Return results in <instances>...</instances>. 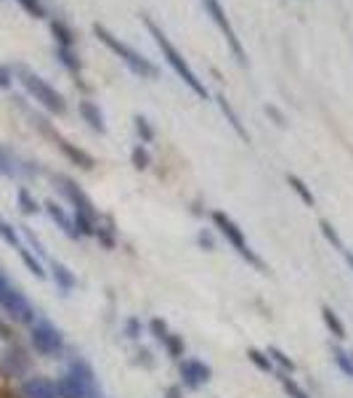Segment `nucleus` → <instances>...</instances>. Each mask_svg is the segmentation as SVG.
Here are the masks:
<instances>
[{
    "mask_svg": "<svg viewBox=\"0 0 353 398\" xmlns=\"http://www.w3.org/2000/svg\"><path fill=\"white\" fill-rule=\"evenodd\" d=\"M141 22H144V27L149 30V35L155 37L157 48L162 51V59H165L167 64H170V69H173L178 78L184 80V83H186L194 96H199V99H208L210 93H208V88H205V83H202V80L197 78V72H194V69L189 66L186 59L178 54V48H176L173 43H170V37H167V35L162 32L160 27H157L155 19H152V16H146V13H141Z\"/></svg>",
    "mask_w": 353,
    "mask_h": 398,
    "instance_id": "1",
    "label": "nucleus"
},
{
    "mask_svg": "<svg viewBox=\"0 0 353 398\" xmlns=\"http://www.w3.org/2000/svg\"><path fill=\"white\" fill-rule=\"evenodd\" d=\"M93 35H96L101 43L109 48L112 54L120 56L122 61L128 64V69H131L133 75H138V78H152V80L160 75V69H157V66L152 64L146 56H141L136 48H131L128 43H122L120 37H114V35H112L104 24H93Z\"/></svg>",
    "mask_w": 353,
    "mask_h": 398,
    "instance_id": "2",
    "label": "nucleus"
},
{
    "mask_svg": "<svg viewBox=\"0 0 353 398\" xmlns=\"http://www.w3.org/2000/svg\"><path fill=\"white\" fill-rule=\"evenodd\" d=\"M56 390H59V398H96L93 369L85 361H75L69 366V372L59 377Z\"/></svg>",
    "mask_w": 353,
    "mask_h": 398,
    "instance_id": "3",
    "label": "nucleus"
},
{
    "mask_svg": "<svg viewBox=\"0 0 353 398\" xmlns=\"http://www.w3.org/2000/svg\"><path fill=\"white\" fill-rule=\"evenodd\" d=\"M16 72H19V78H22L24 88H27L35 96V101H40L45 109L54 111V114H64V111H66V101H64V96H61L59 90L51 88V85H48L43 78H37L35 72L24 69V66H19Z\"/></svg>",
    "mask_w": 353,
    "mask_h": 398,
    "instance_id": "4",
    "label": "nucleus"
},
{
    "mask_svg": "<svg viewBox=\"0 0 353 398\" xmlns=\"http://www.w3.org/2000/svg\"><path fill=\"white\" fill-rule=\"evenodd\" d=\"M213 223H215V229H218V231H221L223 236H226V242L232 244L234 250L242 255L247 263L255 265L258 271H265L263 260H261V258H258V255H255L253 250H250V244H247V239H244L242 229H239V226H237V223H234L232 218L226 215V212H221V210L213 212Z\"/></svg>",
    "mask_w": 353,
    "mask_h": 398,
    "instance_id": "5",
    "label": "nucleus"
},
{
    "mask_svg": "<svg viewBox=\"0 0 353 398\" xmlns=\"http://www.w3.org/2000/svg\"><path fill=\"white\" fill-rule=\"evenodd\" d=\"M202 6H205V11L210 13V19L218 24V30H221V35L226 37L229 48H232L234 59L244 66L247 64V54H244V48H242V43H239V37H237V32H234L232 22L226 19V11H223L221 0H202Z\"/></svg>",
    "mask_w": 353,
    "mask_h": 398,
    "instance_id": "6",
    "label": "nucleus"
},
{
    "mask_svg": "<svg viewBox=\"0 0 353 398\" xmlns=\"http://www.w3.org/2000/svg\"><path fill=\"white\" fill-rule=\"evenodd\" d=\"M0 306L6 308V313L11 316L13 321H22V324H30L32 321V306L24 300L22 292H16L11 287V282L3 277V271H0Z\"/></svg>",
    "mask_w": 353,
    "mask_h": 398,
    "instance_id": "7",
    "label": "nucleus"
},
{
    "mask_svg": "<svg viewBox=\"0 0 353 398\" xmlns=\"http://www.w3.org/2000/svg\"><path fill=\"white\" fill-rule=\"evenodd\" d=\"M30 337H32V345L37 354L43 356H59L64 351V340H61V334L56 327H51L48 321H37L30 332Z\"/></svg>",
    "mask_w": 353,
    "mask_h": 398,
    "instance_id": "8",
    "label": "nucleus"
},
{
    "mask_svg": "<svg viewBox=\"0 0 353 398\" xmlns=\"http://www.w3.org/2000/svg\"><path fill=\"white\" fill-rule=\"evenodd\" d=\"M56 183H61V191H64L66 197H69V202L75 205V212H85V215H90V218H96L93 202L83 194V188H80L75 181H69L66 176H56Z\"/></svg>",
    "mask_w": 353,
    "mask_h": 398,
    "instance_id": "9",
    "label": "nucleus"
},
{
    "mask_svg": "<svg viewBox=\"0 0 353 398\" xmlns=\"http://www.w3.org/2000/svg\"><path fill=\"white\" fill-rule=\"evenodd\" d=\"M181 377L189 387H199L210 380V366L197 361V358H189V361H181Z\"/></svg>",
    "mask_w": 353,
    "mask_h": 398,
    "instance_id": "10",
    "label": "nucleus"
},
{
    "mask_svg": "<svg viewBox=\"0 0 353 398\" xmlns=\"http://www.w3.org/2000/svg\"><path fill=\"white\" fill-rule=\"evenodd\" d=\"M22 396L24 398H59V390L51 380L45 377H30L22 385Z\"/></svg>",
    "mask_w": 353,
    "mask_h": 398,
    "instance_id": "11",
    "label": "nucleus"
},
{
    "mask_svg": "<svg viewBox=\"0 0 353 398\" xmlns=\"http://www.w3.org/2000/svg\"><path fill=\"white\" fill-rule=\"evenodd\" d=\"M78 111H80V117L83 120L88 122V128L90 131H96V133H107V122H104V114H101V109L93 104V101H88V99H83L78 104Z\"/></svg>",
    "mask_w": 353,
    "mask_h": 398,
    "instance_id": "12",
    "label": "nucleus"
},
{
    "mask_svg": "<svg viewBox=\"0 0 353 398\" xmlns=\"http://www.w3.org/2000/svg\"><path fill=\"white\" fill-rule=\"evenodd\" d=\"M56 144H59V149H61V152H64V155L69 157V159H72L75 165H80L83 170H93V165H96V162H93V157L85 155L83 149H78V146H72V144H66L64 138H59V135H56Z\"/></svg>",
    "mask_w": 353,
    "mask_h": 398,
    "instance_id": "13",
    "label": "nucleus"
},
{
    "mask_svg": "<svg viewBox=\"0 0 353 398\" xmlns=\"http://www.w3.org/2000/svg\"><path fill=\"white\" fill-rule=\"evenodd\" d=\"M45 210H48V215L54 218L56 223H59V229H64L66 236H72V239H78V231H75V221L66 215L56 202H45Z\"/></svg>",
    "mask_w": 353,
    "mask_h": 398,
    "instance_id": "14",
    "label": "nucleus"
},
{
    "mask_svg": "<svg viewBox=\"0 0 353 398\" xmlns=\"http://www.w3.org/2000/svg\"><path fill=\"white\" fill-rule=\"evenodd\" d=\"M51 32H54L56 43L61 48H75V32L69 30V24H64L61 19H54L51 22Z\"/></svg>",
    "mask_w": 353,
    "mask_h": 398,
    "instance_id": "15",
    "label": "nucleus"
},
{
    "mask_svg": "<svg viewBox=\"0 0 353 398\" xmlns=\"http://www.w3.org/2000/svg\"><path fill=\"white\" fill-rule=\"evenodd\" d=\"M56 59L61 61V66L64 69H69L72 75H78L80 69H83V64H80V59H78V54H75V48H56Z\"/></svg>",
    "mask_w": 353,
    "mask_h": 398,
    "instance_id": "16",
    "label": "nucleus"
},
{
    "mask_svg": "<svg viewBox=\"0 0 353 398\" xmlns=\"http://www.w3.org/2000/svg\"><path fill=\"white\" fill-rule=\"evenodd\" d=\"M321 316H324V324H327V330L337 337V340H342L345 337V327H342V321H340V316L335 313V310L330 308V306H324L321 308Z\"/></svg>",
    "mask_w": 353,
    "mask_h": 398,
    "instance_id": "17",
    "label": "nucleus"
},
{
    "mask_svg": "<svg viewBox=\"0 0 353 398\" xmlns=\"http://www.w3.org/2000/svg\"><path fill=\"white\" fill-rule=\"evenodd\" d=\"M218 104H221V111H223V114H226V117H229V122H232V128H234V131L239 133V135H242L244 141H247L250 135H247V131H244V128H242V120H239V114H237V111L232 109V104H229V101L223 99V96H218Z\"/></svg>",
    "mask_w": 353,
    "mask_h": 398,
    "instance_id": "18",
    "label": "nucleus"
},
{
    "mask_svg": "<svg viewBox=\"0 0 353 398\" xmlns=\"http://www.w3.org/2000/svg\"><path fill=\"white\" fill-rule=\"evenodd\" d=\"M75 231H78V236H93L96 234V218H90L85 212H75Z\"/></svg>",
    "mask_w": 353,
    "mask_h": 398,
    "instance_id": "19",
    "label": "nucleus"
},
{
    "mask_svg": "<svg viewBox=\"0 0 353 398\" xmlns=\"http://www.w3.org/2000/svg\"><path fill=\"white\" fill-rule=\"evenodd\" d=\"M54 279H56V284L64 289V292H69V289L75 287V277L69 274V268L61 263H54Z\"/></svg>",
    "mask_w": 353,
    "mask_h": 398,
    "instance_id": "20",
    "label": "nucleus"
},
{
    "mask_svg": "<svg viewBox=\"0 0 353 398\" xmlns=\"http://www.w3.org/2000/svg\"><path fill=\"white\" fill-rule=\"evenodd\" d=\"M265 354H268V358H271L274 364H279V366H282V372H285V375H289V372H295V361H292L289 356H285V354H282L279 348H274V345H271V348H268Z\"/></svg>",
    "mask_w": 353,
    "mask_h": 398,
    "instance_id": "21",
    "label": "nucleus"
},
{
    "mask_svg": "<svg viewBox=\"0 0 353 398\" xmlns=\"http://www.w3.org/2000/svg\"><path fill=\"white\" fill-rule=\"evenodd\" d=\"M287 183H289V186H292V191H295V194H298V197L303 199L306 205H311V207H313V202H316V199H313V194H311V188L306 186V183H303V181H300L298 176H287Z\"/></svg>",
    "mask_w": 353,
    "mask_h": 398,
    "instance_id": "22",
    "label": "nucleus"
},
{
    "mask_svg": "<svg viewBox=\"0 0 353 398\" xmlns=\"http://www.w3.org/2000/svg\"><path fill=\"white\" fill-rule=\"evenodd\" d=\"M247 358H250V361H253V364L258 366L261 372H274V361H271V358H268V354H263V351L250 348V351H247Z\"/></svg>",
    "mask_w": 353,
    "mask_h": 398,
    "instance_id": "23",
    "label": "nucleus"
},
{
    "mask_svg": "<svg viewBox=\"0 0 353 398\" xmlns=\"http://www.w3.org/2000/svg\"><path fill=\"white\" fill-rule=\"evenodd\" d=\"M279 382H282V387L289 393V398H309V393H306V390H303V387H300L292 377L285 375V372H279Z\"/></svg>",
    "mask_w": 353,
    "mask_h": 398,
    "instance_id": "24",
    "label": "nucleus"
},
{
    "mask_svg": "<svg viewBox=\"0 0 353 398\" xmlns=\"http://www.w3.org/2000/svg\"><path fill=\"white\" fill-rule=\"evenodd\" d=\"M332 358H335V364L340 366L345 375L353 377V358H351V354H345L342 348H332Z\"/></svg>",
    "mask_w": 353,
    "mask_h": 398,
    "instance_id": "25",
    "label": "nucleus"
},
{
    "mask_svg": "<svg viewBox=\"0 0 353 398\" xmlns=\"http://www.w3.org/2000/svg\"><path fill=\"white\" fill-rule=\"evenodd\" d=\"M136 131H138V135H141V141H144V144H149V141H155V128H152V122L146 120V117H141V114H138V117H136Z\"/></svg>",
    "mask_w": 353,
    "mask_h": 398,
    "instance_id": "26",
    "label": "nucleus"
},
{
    "mask_svg": "<svg viewBox=\"0 0 353 398\" xmlns=\"http://www.w3.org/2000/svg\"><path fill=\"white\" fill-rule=\"evenodd\" d=\"M167 348V354H170V358H181V356H184V340H181V337H178V334H173V332H170V334H167L165 337V343H162Z\"/></svg>",
    "mask_w": 353,
    "mask_h": 398,
    "instance_id": "27",
    "label": "nucleus"
},
{
    "mask_svg": "<svg viewBox=\"0 0 353 398\" xmlns=\"http://www.w3.org/2000/svg\"><path fill=\"white\" fill-rule=\"evenodd\" d=\"M131 159H133V167H136V170H146L149 162H152V157H149V152H146L144 146H136V149L131 152Z\"/></svg>",
    "mask_w": 353,
    "mask_h": 398,
    "instance_id": "28",
    "label": "nucleus"
},
{
    "mask_svg": "<svg viewBox=\"0 0 353 398\" xmlns=\"http://www.w3.org/2000/svg\"><path fill=\"white\" fill-rule=\"evenodd\" d=\"M19 205H22V212H27V215H32V212L40 210L37 202H35L32 194H30L27 188H19Z\"/></svg>",
    "mask_w": 353,
    "mask_h": 398,
    "instance_id": "29",
    "label": "nucleus"
},
{
    "mask_svg": "<svg viewBox=\"0 0 353 398\" xmlns=\"http://www.w3.org/2000/svg\"><path fill=\"white\" fill-rule=\"evenodd\" d=\"M19 6H22L30 16H35V19H43L45 16V8H43V3H40V0H19Z\"/></svg>",
    "mask_w": 353,
    "mask_h": 398,
    "instance_id": "30",
    "label": "nucleus"
},
{
    "mask_svg": "<svg viewBox=\"0 0 353 398\" xmlns=\"http://www.w3.org/2000/svg\"><path fill=\"white\" fill-rule=\"evenodd\" d=\"M19 255H22V260H24V265H27V268H30V271H32L35 277H37V279H43V277H45L43 265L37 263V260H35L32 255H30V250H19Z\"/></svg>",
    "mask_w": 353,
    "mask_h": 398,
    "instance_id": "31",
    "label": "nucleus"
},
{
    "mask_svg": "<svg viewBox=\"0 0 353 398\" xmlns=\"http://www.w3.org/2000/svg\"><path fill=\"white\" fill-rule=\"evenodd\" d=\"M321 234L327 236V242L335 244V250H340V253H342V250H345V244L340 242V236H337V231H335V229H332V226H330V223H327V221H321Z\"/></svg>",
    "mask_w": 353,
    "mask_h": 398,
    "instance_id": "32",
    "label": "nucleus"
},
{
    "mask_svg": "<svg viewBox=\"0 0 353 398\" xmlns=\"http://www.w3.org/2000/svg\"><path fill=\"white\" fill-rule=\"evenodd\" d=\"M149 327H152V334H155V340L165 343V337L170 334V332H167V324H165V321H162V319H152V324H149Z\"/></svg>",
    "mask_w": 353,
    "mask_h": 398,
    "instance_id": "33",
    "label": "nucleus"
},
{
    "mask_svg": "<svg viewBox=\"0 0 353 398\" xmlns=\"http://www.w3.org/2000/svg\"><path fill=\"white\" fill-rule=\"evenodd\" d=\"M0 236L11 244V247H19V236H16V231H13L11 226L3 221V218H0Z\"/></svg>",
    "mask_w": 353,
    "mask_h": 398,
    "instance_id": "34",
    "label": "nucleus"
},
{
    "mask_svg": "<svg viewBox=\"0 0 353 398\" xmlns=\"http://www.w3.org/2000/svg\"><path fill=\"white\" fill-rule=\"evenodd\" d=\"M265 114H271V117H274V120H276V125H279V128L285 125V114H282V111L276 109V107H271V104L265 107Z\"/></svg>",
    "mask_w": 353,
    "mask_h": 398,
    "instance_id": "35",
    "label": "nucleus"
},
{
    "mask_svg": "<svg viewBox=\"0 0 353 398\" xmlns=\"http://www.w3.org/2000/svg\"><path fill=\"white\" fill-rule=\"evenodd\" d=\"M141 334V324L138 319H128V337H138Z\"/></svg>",
    "mask_w": 353,
    "mask_h": 398,
    "instance_id": "36",
    "label": "nucleus"
},
{
    "mask_svg": "<svg viewBox=\"0 0 353 398\" xmlns=\"http://www.w3.org/2000/svg\"><path fill=\"white\" fill-rule=\"evenodd\" d=\"M8 85H11V72L0 64V88H8Z\"/></svg>",
    "mask_w": 353,
    "mask_h": 398,
    "instance_id": "37",
    "label": "nucleus"
},
{
    "mask_svg": "<svg viewBox=\"0 0 353 398\" xmlns=\"http://www.w3.org/2000/svg\"><path fill=\"white\" fill-rule=\"evenodd\" d=\"M199 244H202V247H208V250H213V247H215V244H213V236H210V234H199Z\"/></svg>",
    "mask_w": 353,
    "mask_h": 398,
    "instance_id": "38",
    "label": "nucleus"
},
{
    "mask_svg": "<svg viewBox=\"0 0 353 398\" xmlns=\"http://www.w3.org/2000/svg\"><path fill=\"white\" fill-rule=\"evenodd\" d=\"M167 398H181V390H178V387H170V390H167Z\"/></svg>",
    "mask_w": 353,
    "mask_h": 398,
    "instance_id": "39",
    "label": "nucleus"
},
{
    "mask_svg": "<svg viewBox=\"0 0 353 398\" xmlns=\"http://www.w3.org/2000/svg\"><path fill=\"white\" fill-rule=\"evenodd\" d=\"M342 255H345V260H348V265H351V268H353V255L348 253V250H342Z\"/></svg>",
    "mask_w": 353,
    "mask_h": 398,
    "instance_id": "40",
    "label": "nucleus"
},
{
    "mask_svg": "<svg viewBox=\"0 0 353 398\" xmlns=\"http://www.w3.org/2000/svg\"><path fill=\"white\" fill-rule=\"evenodd\" d=\"M351 358H353V354H351Z\"/></svg>",
    "mask_w": 353,
    "mask_h": 398,
    "instance_id": "41",
    "label": "nucleus"
}]
</instances>
